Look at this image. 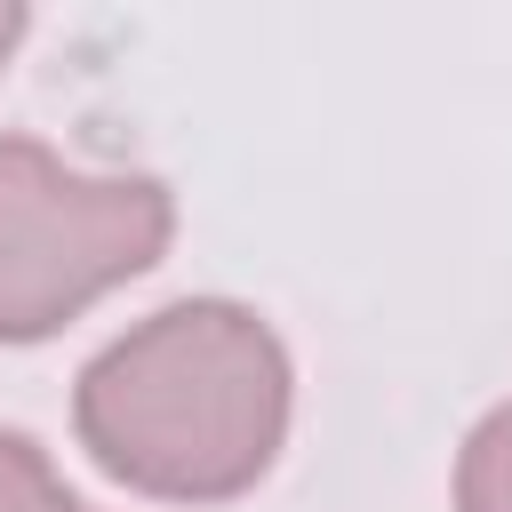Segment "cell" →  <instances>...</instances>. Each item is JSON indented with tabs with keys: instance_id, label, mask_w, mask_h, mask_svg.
<instances>
[{
	"instance_id": "1",
	"label": "cell",
	"mask_w": 512,
	"mask_h": 512,
	"mask_svg": "<svg viewBox=\"0 0 512 512\" xmlns=\"http://www.w3.org/2000/svg\"><path fill=\"white\" fill-rule=\"evenodd\" d=\"M280 432L288 352L256 312L216 296L152 312L80 376V440L144 496H240L280 456Z\"/></svg>"
},
{
	"instance_id": "2",
	"label": "cell",
	"mask_w": 512,
	"mask_h": 512,
	"mask_svg": "<svg viewBox=\"0 0 512 512\" xmlns=\"http://www.w3.org/2000/svg\"><path fill=\"white\" fill-rule=\"evenodd\" d=\"M168 192L152 176H80L32 136H0V344L64 328L168 248Z\"/></svg>"
},
{
	"instance_id": "3",
	"label": "cell",
	"mask_w": 512,
	"mask_h": 512,
	"mask_svg": "<svg viewBox=\"0 0 512 512\" xmlns=\"http://www.w3.org/2000/svg\"><path fill=\"white\" fill-rule=\"evenodd\" d=\"M456 504L464 512H512V408H496L456 464Z\"/></svg>"
},
{
	"instance_id": "4",
	"label": "cell",
	"mask_w": 512,
	"mask_h": 512,
	"mask_svg": "<svg viewBox=\"0 0 512 512\" xmlns=\"http://www.w3.org/2000/svg\"><path fill=\"white\" fill-rule=\"evenodd\" d=\"M0 512H88L24 432H0Z\"/></svg>"
},
{
	"instance_id": "5",
	"label": "cell",
	"mask_w": 512,
	"mask_h": 512,
	"mask_svg": "<svg viewBox=\"0 0 512 512\" xmlns=\"http://www.w3.org/2000/svg\"><path fill=\"white\" fill-rule=\"evenodd\" d=\"M16 32H24V8H0V56L16 48Z\"/></svg>"
}]
</instances>
